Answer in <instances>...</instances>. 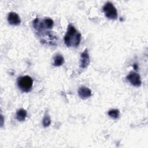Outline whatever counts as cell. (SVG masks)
<instances>
[{
	"mask_svg": "<svg viewBox=\"0 0 148 148\" xmlns=\"http://www.w3.org/2000/svg\"><path fill=\"white\" fill-rule=\"evenodd\" d=\"M64 62V57L60 54H57L53 58V65L56 66H60L62 65Z\"/></svg>",
	"mask_w": 148,
	"mask_h": 148,
	"instance_id": "9c48e42d",
	"label": "cell"
},
{
	"mask_svg": "<svg viewBox=\"0 0 148 148\" xmlns=\"http://www.w3.org/2000/svg\"><path fill=\"white\" fill-rule=\"evenodd\" d=\"M134 66H135V67H134V69H137V65H136V64H134Z\"/></svg>",
	"mask_w": 148,
	"mask_h": 148,
	"instance_id": "4fadbf2b",
	"label": "cell"
},
{
	"mask_svg": "<svg viewBox=\"0 0 148 148\" xmlns=\"http://www.w3.org/2000/svg\"><path fill=\"white\" fill-rule=\"evenodd\" d=\"M53 25V20L49 17L44 18L42 21L36 18L33 21V27L38 31H41L45 29H51Z\"/></svg>",
	"mask_w": 148,
	"mask_h": 148,
	"instance_id": "7a4b0ae2",
	"label": "cell"
},
{
	"mask_svg": "<svg viewBox=\"0 0 148 148\" xmlns=\"http://www.w3.org/2000/svg\"><path fill=\"white\" fill-rule=\"evenodd\" d=\"M64 43L68 47H77L81 40V34L72 24H69L65 35Z\"/></svg>",
	"mask_w": 148,
	"mask_h": 148,
	"instance_id": "6da1fadb",
	"label": "cell"
},
{
	"mask_svg": "<svg viewBox=\"0 0 148 148\" xmlns=\"http://www.w3.org/2000/svg\"><path fill=\"white\" fill-rule=\"evenodd\" d=\"M32 84L33 80L29 76L25 75L18 78L17 86L23 92H29L32 89Z\"/></svg>",
	"mask_w": 148,
	"mask_h": 148,
	"instance_id": "3957f363",
	"label": "cell"
},
{
	"mask_svg": "<svg viewBox=\"0 0 148 148\" xmlns=\"http://www.w3.org/2000/svg\"><path fill=\"white\" fill-rule=\"evenodd\" d=\"M103 11L105 16L112 20H116L117 18V11L113 4L110 2H107L103 6Z\"/></svg>",
	"mask_w": 148,
	"mask_h": 148,
	"instance_id": "277c9868",
	"label": "cell"
},
{
	"mask_svg": "<svg viewBox=\"0 0 148 148\" xmlns=\"http://www.w3.org/2000/svg\"><path fill=\"white\" fill-rule=\"evenodd\" d=\"M80 67L82 68H87L90 64V56L88 52V50L86 49L81 54L80 59Z\"/></svg>",
	"mask_w": 148,
	"mask_h": 148,
	"instance_id": "8992f818",
	"label": "cell"
},
{
	"mask_svg": "<svg viewBox=\"0 0 148 148\" xmlns=\"http://www.w3.org/2000/svg\"><path fill=\"white\" fill-rule=\"evenodd\" d=\"M78 95L82 99H86L91 97V91L86 86H81L78 89Z\"/></svg>",
	"mask_w": 148,
	"mask_h": 148,
	"instance_id": "ba28073f",
	"label": "cell"
},
{
	"mask_svg": "<svg viewBox=\"0 0 148 148\" xmlns=\"http://www.w3.org/2000/svg\"><path fill=\"white\" fill-rule=\"evenodd\" d=\"M127 79L134 86L139 87L141 85L142 82L140 75L135 72H131L127 76Z\"/></svg>",
	"mask_w": 148,
	"mask_h": 148,
	"instance_id": "5b68a950",
	"label": "cell"
},
{
	"mask_svg": "<svg viewBox=\"0 0 148 148\" xmlns=\"http://www.w3.org/2000/svg\"><path fill=\"white\" fill-rule=\"evenodd\" d=\"M8 21L11 25H17L21 23V20L17 13L12 12L8 14Z\"/></svg>",
	"mask_w": 148,
	"mask_h": 148,
	"instance_id": "52a82bcc",
	"label": "cell"
},
{
	"mask_svg": "<svg viewBox=\"0 0 148 148\" xmlns=\"http://www.w3.org/2000/svg\"><path fill=\"white\" fill-rule=\"evenodd\" d=\"M42 123H43V125L44 127H47L50 125V124L51 123V119L48 114H46L45 115V116L43 119Z\"/></svg>",
	"mask_w": 148,
	"mask_h": 148,
	"instance_id": "7c38bea8",
	"label": "cell"
},
{
	"mask_svg": "<svg viewBox=\"0 0 148 148\" xmlns=\"http://www.w3.org/2000/svg\"><path fill=\"white\" fill-rule=\"evenodd\" d=\"M27 117V111L24 109H18L16 114V118L20 121H24Z\"/></svg>",
	"mask_w": 148,
	"mask_h": 148,
	"instance_id": "30bf717a",
	"label": "cell"
},
{
	"mask_svg": "<svg viewBox=\"0 0 148 148\" xmlns=\"http://www.w3.org/2000/svg\"><path fill=\"white\" fill-rule=\"evenodd\" d=\"M108 115L113 118V119H117L120 116V112L118 109H113L112 110H110L108 113Z\"/></svg>",
	"mask_w": 148,
	"mask_h": 148,
	"instance_id": "8fae6325",
	"label": "cell"
}]
</instances>
